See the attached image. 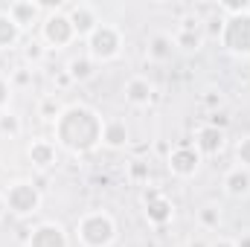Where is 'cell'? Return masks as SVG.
I'll use <instances>...</instances> for the list:
<instances>
[{"label": "cell", "instance_id": "obj_1", "mask_svg": "<svg viewBox=\"0 0 250 247\" xmlns=\"http://www.w3.org/2000/svg\"><path fill=\"white\" fill-rule=\"evenodd\" d=\"M53 128H56V145L67 148L70 154H87L102 143L105 120L87 105H67Z\"/></svg>", "mask_w": 250, "mask_h": 247}, {"label": "cell", "instance_id": "obj_2", "mask_svg": "<svg viewBox=\"0 0 250 247\" xmlns=\"http://www.w3.org/2000/svg\"><path fill=\"white\" fill-rule=\"evenodd\" d=\"M76 236L82 247H111L117 242V221L105 209H90L79 218Z\"/></svg>", "mask_w": 250, "mask_h": 247}, {"label": "cell", "instance_id": "obj_3", "mask_svg": "<svg viewBox=\"0 0 250 247\" xmlns=\"http://www.w3.org/2000/svg\"><path fill=\"white\" fill-rule=\"evenodd\" d=\"M84 44H87V56H90L96 64L117 62L120 53H123V29L114 26V23H105V21H102Z\"/></svg>", "mask_w": 250, "mask_h": 247}, {"label": "cell", "instance_id": "obj_4", "mask_svg": "<svg viewBox=\"0 0 250 247\" xmlns=\"http://www.w3.org/2000/svg\"><path fill=\"white\" fill-rule=\"evenodd\" d=\"M6 198V212H12L15 218H32L41 209V192L32 181H15L3 189Z\"/></svg>", "mask_w": 250, "mask_h": 247}, {"label": "cell", "instance_id": "obj_5", "mask_svg": "<svg viewBox=\"0 0 250 247\" xmlns=\"http://www.w3.org/2000/svg\"><path fill=\"white\" fill-rule=\"evenodd\" d=\"M41 41H44V47H53V50H64V47H70L76 41L73 23H70L64 9L50 6L47 18L41 21Z\"/></svg>", "mask_w": 250, "mask_h": 247}, {"label": "cell", "instance_id": "obj_6", "mask_svg": "<svg viewBox=\"0 0 250 247\" xmlns=\"http://www.w3.org/2000/svg\"><path fill=\"white\" fill-rule=\"evenodd\" d=\"M218 41L224 44V50L230 56L250 59V12L236 15V18H224V29H221Z\"/></svg>", "mask_w": 250, "mask_h": 247}, {"label": "cell", "instance_id": "obj_7", "mask_svg": "<svg viewBox=\"0 0 250 247\" xmlns=\"http://www.w3.org/2000/svg\"><path fill=\"white\" fill-rule=\"evenodd\" d=\"M143 204H146V218H148V224H154V227H166L172 218H175V204L160 192V189H146L143 192Z\"/></svg>", "mask_w": 250, "mask_h": 247}, {"label": "cell", "instance_id": "obj_8", "mask_svg": "<svg viewBox=\"0 0 250 247\" xmlns=\"http://www.w3.org/2000/svg\"><path fill=\"white\" fill-rule=\"evenodd\" d=\"M64 12H67V18H70V23H73L76 41H79V38H84V41H87V38L93 35V29L102 23V18H99L96 6H90V3H73V6H67Z\"/></svg>", "mask_w": 250, "mask_h": 247}, {"label": "cell", "instance_id": "obj_9", "mask_svg": "<svg viewBox=\"0 0 250 247\" xmlns=\"http://www.w3.org/2000/svg\"><path fill=\"white\" fill-rule=\"evenodd\" d=\"M166 166L175 178H195L198 169H201V154L195 151V145H178V148L169 151Z\"/></svg>", "mask_w": 250, "mask_h": 247}, {"label": "cell", "instance_id": "obj_10", "mask_svg": "<svg viewBox=\"0 0 250 247\" xmlns=\"http://www.w3.org/2000/svg\"><path fill=\"white\" fill-rule=\"evenodd\" d=\"M26 247H70V236L59 221H41L26 239Z\"/></svg>", "mask_w": 250, "mask_h": 247}, {"label": "cell", "instance_id": "obj_11", "mask_svg": "<svg viewBox=\"0 0 250 247\" xmlns=\"http://www.w3.org/2000/svg\"><path fill=\"white\" fill-rule=\"evenodd\" d=\"M224 143H227V131H218L212 125H201L195 131V151L201 157H215L224 151Z\"/></svg>", "mask_w": 250, "mask_h": 247}, {"label": "cell", "instance_id": "obj_12", "mask_svg": "<svg viewBox=\"0 0 250 247\" xmlns=\"http://www.w3.org/2000/svg\"><path fill=\"white\" fill-rule=\"evenodd\" d=\"M125 102L134 108H146L154 102V84L146 76H131L125 82Z\"/></svg>", "mask_w": 250, "mask_h": 247}, {"label": "cell", "instance_id": "obj_13", "mask_svg": "<svg viewBox=\"0 0 250 247\" xmlns=\"http://www.w3.org/2000/svg\"><path fill=\"white\" fill-rule=\"evenodd\" d=\"M9 18L26 32L32 23H38L41 21V12H44V6L41 3H35V0H15V3H9Z\"/></svg>", "mask_w": 250, "mask_h": 247}, {"label": "cell", "instance_id": "obj_14", "mask_svg": "<svg viewBox=\"0 0 250 247\" xmlns=\"http://www.w3.org/2000/svg\"><path fill=\"white\" fill-rule=\"evenodd\" d=\"M26 154H29V163L35 169H53L59 163V145L53 140H32Z\"/></svg>", "mask_w": 250, "mask_h": 247}, {"label": "cell", "instance_id": "obj_15", "mask_svg": "<svg viewBox=\"0 0 250 247\" xmlns=\"http://www.w3.org/2000/svg\"><path fill=\"white\" fill-rule=\"evenodd\" d=\"M102 145L120 151V148H128L131 145V131L125 120H105V128H102Z\"/></svg>", "mask_w": 250, "mask_h": 247}, {"label": "cell", "instance_id": "obj_16", "mask_svg": "<svg viewBox=\"0 0 250 247\" xmlns=\"http://www.w3.org/2000/svg\"><path fill=\"white\" fill-rule=\"evenodd\" d=\"M221 186H224V192H227L230 198H248L250 195V172L242 169V166H233V169L224 172Z\"/></svg>", "mask_w": 250, "mask_h": 247}, {"label": "cell", "instance_id": "obj_17", "mask_svg": "<svg viewBox=\"0 0 250 247\" xmlns=\"http://www.w3.org/2000/svg\"><path fill=\"white\" fill-rule=\"evenodd\" d=\"M21 38H23V29H21V26L9 18V12L3 9V12H0V50H12V47H18Z\"/></svg>", "mask_w": 250, "mask_h": 247}, {"label": "cell", "instance_id": "obj_18", "mask_svg": "<svg viewBox=\"0 0 250 247\" xmlns=\"http://www.w3.org/2000/svg\"><path fill=\"white\" fill-rule=\"evenodd\" d=\"M67 76L73 79V82H90L93 76H96V62L84 53V56H76V59H70L67 62Z\"/></svg>", "mask_w": 250, "mask_h": 247}, {"label": "cell", "instance_id": "obj_19", "mask_svg": "<svg viewBox=\"0 0 250 247\" xmlns=\"http://www.w3.org/2000/svg\"><path fill=\"white\" fill-rule=\"evenodd\" d=\"M172 53H175V41H172V35L157 32V35L148 38V59H151V62H169Z\"/></svg>", "mask_w": 250, "mask_h": 247}, {"label": "cell", "instance_id": "obj_20", "mask_svg": "<svg viewBox=\"0 0 250 247\" xmlns=\"http://www.w3.org/2000/svg\"><path fill=\"white\" fill-rule=\"evenodd\" d=\"M204 29H178L175 35H172V41H175V50H181V53H198L201 47H204Z\"/></svg>", "mask_w": 250, "mask_h": 247}, {"label": "cell", "instance_id": "obj_21", "mask_svg": "<svg viewBox=\"0 0 250 247\" xmlns=\"http://www.w3.org/2000/svg\"><path fill=\"white\" fill-rule=\"evenodd\" d=\"M198 224H201V230H218L221 227V209L215 204H204L198 209Z\"/></svg>", "mask_w": 250, "mask_h": 247}, {"label": "cell", "instance_id": "obj_22", "mask_svg": "<svg viewBox=\"0 0 250 247\" xmlns=\"http://www.w3.org/2000/svg\"><path fill=\"white\" fill-rule=\"evenodd\" d=\"M64 105L56 99V96H44L41 102H38V117L44 120V123H56L59 117H62Z\"/></svg>", "mask_w": 250, "mask_h": 247}, {"label": "cell", "instance_id": "obj_23", "mask_svg": "<svg viewBox=\"0 0 250 247\" xmlns=\"http://www.w3.org/2000/svg\"><path fill=\"white\" fill-rule=\"evenodd\" d=\"M21 131H23V125H21V117L18 114H12V111L0 114V134L3 137L15 140V137H21Z\"/></svg>", "mask_w": 250, "mask_h": 247}, {"label": "cell", "instance_id": "obj_24", "mask_svg": "<svg viewBox=\"0 0 250 247\" xmlns=\"http://www.w3.org/2000/svg\"><path fill=\"white\" fill-rule=\"evenodd\" d=\"M23 59L29 64H41L47 59V47H44V41H26V47H23Z\"/></svg>", "mask_w": 250, "mask_h": 247}, {"label": "cell", "instance_id": "obj_25", "mask_svg": "<svg viewBox=\"0 0 250 247\" xmlns=\"http://www.w3.org/2000/svg\"><path fill=\"white\" fill-rule=\"evenodd\" d=\"M201 29H204V35H209V38H221V29H224V15L215 9V15H209L207 21H201Z\"/></svg>", "mask_w": 250, "mask_h": 247}, {"label": "cell", "instance_id": "obj_26", "mask_svg": "<svg viewBox=\"0 0 250 247\" xmlns=\"http://www.w3.org/2000/svg\"><path fill=\"white\" fill-rule=\"evenodd\" d=\"M236 163L250 172V137H242V140L236 143Z\"/></svg>", "mask_w": 250, "mask_h": 247}, {"label": "cell", "instance_id": "obj_27", "mask_svg": "<svg viewBox=\"0 0 250 247\" xmlns=\"http://www.w3.org/2000/svg\"><path fill=\"white\" fill-rule=\"evenodd\" d=\"M9 82H12V87H29V84H32V70H29V67H18V70L9 76Z\"/></svg>", "mask_w": 250, "mask_h": 247}, {"label": "cell", "instance_id": "obj_28", "mask_svg": "<svg viewBox=\"0 0 250 247\" xmlns=\"http://www.w3.org/2000/svg\"><path fill=\"white\" fill-rule=\"evenodd\" d=\"M12 82L6 79V76H0V114H6L9 111V102H12Z\"/></svg>", "mask_w": 250, "mask_h": 247}, {"label": "cell", "instance_id": "obj_29", "mask_svg": "<svg viewBox=\"0 0 250 247\" xmlns=\"http://www.w3.org/2000/svg\"><path fill=\"white\" fill-rule=\"evenodd\" d=\"M128 175H131V181H148V163L146 160H131Z\"/></svg>", "mask_w": 250, "mask_h": 247}, {"label": "cell", "instance_id": "obj_30", "mask_svg": "<svg viewBox=\"0 0 250 247\" xmlns=\"http://www.w3.org/2000/svg\"><path fill=\"white\" fill-rule=\"evenodd\" d=\"M207 125H212V128H218V131H227V125H230L227 111H212L209 120H207Z\"/></svg>", "mask_w": 250, "mask_h": 247}, {"label": "cell", "instance_id": "obj_31", "mask_svg": "<svg viewBox=\"0 0 250 247\" xmlns=\"http://www.w3.org/2000/svg\"><path fill=\"white\" fill-rule=\"evenodd\" d=\"M204 105L209 108V114H212V111H221L224 96H221V93H215V90H209V93H204Z\"/></svg>", "mask_w": 250, "mask_h": 247}, {"label": "cell", "instance_id": "obj_32", "mask_svg": "<svg viewBox=\"0 0 250 247\" xmlns=\"http://www.w3.org/2000/svg\"><path fill=\"white\" fill-rule=\"evenodd\" d=\"M209 247H236V239H218V242H209Z\"/></svg>", "mask_w": 250, "mask_h": 247}, {"label": "cell", "instance_id": "obj_33", "mask_svg": "<svg viewBox=\"0 0 250 247\" xmlns=\"http://www.w3.org/2000/svg\"><path fill=\"white\" fill-rule=\"evenodd\" d=\"M236 247H250V233H242V236L236 239Z\"/></svg>", "mask_w": 250, "mask_h": 247}, {"label": "cell", "instance_id": "obj_34", "mask_svg": "<svg viewBox=\"0 0 250 247\" xmlns=\"http://www.w3.org/2000/svg\"><path fill=\"white\" fill-rule=\"evenodd\" d=\"M3 215H6V198H3V192H0V221H3Z\"/></svg>", "mask_w": 250, "mask_h": 247}, {"label": "cell", "instance_id": "obj_35", "mask_svg": "<svg viewBox=\"0 0 250 247\" xmlns=\"http://www.w3.org/2000/svg\"><path fill=\"white\" fill-rule=\"evenodd\" d=\"M189 247H209V245H207V242H201V239H192V242H189Z\"/></svg>", "mask_w": 250, "mask_h": 247}]
</instances>
